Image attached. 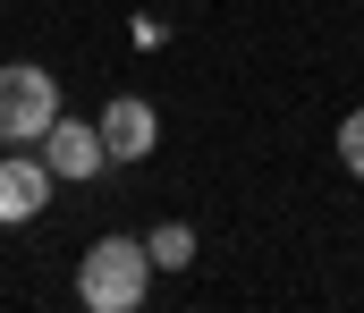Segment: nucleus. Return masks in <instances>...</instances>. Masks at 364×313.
Instances as JSON below:
<instances>
[{
    "mask_svg": "<svg viewBox=\"0 0 364 313\" xmlns=\"http://www.w3.org/2000/svg\"><path fill=\"white\" fill-rule=\"evenodd\" d=\"M51 187H60V170H51L43 153H26V144H9V161H0V220L17 229V220H34V212H51Z\"/></svg>",
    "mask_w": 364,
    "mask_h": 313,
    "instance_id": "3",
    "label": "nucleus"
},
{
    "mask_svg": "<svg viewBox=\"0 0 364 313\" xmlns=\"http://www.w3.org/2000/svg\"><path fill=\"white\" fill-rule=\"evenodd\" d=\"M144 246H153V263H161V271H186V263H195V229H186V220H161Z\"/></svg>",
    "mask_w": 364,
    "mask_h": 313,
    "instance_id": "6",
    "label": "nucleus"
},
{
    "mask_svg": "<svg viewBox=\"0 0 364 313\" xmlns=\"http://www.w3.org/2000/svg\"><path fill=\"white\" fill-rule=\"evenodd\" d=\"M144 280H153V246H136V237H93L77 263V297L93 313H136Z\"/></svg>",
    "mask_w": 364,
    "mask_h": 313,
    "instance_id": "1",
    "label": "nucleus"
},
{
    "mask_svg": "<svg viewBox=\"0 0 364 313\" xmlns=\"http://www.w3.org/2000/svg\"><path fill=\"white\" fill-rule=\"evenodd\" d=\"M43 161L60 170V187H85L93 170L110 161V144H102V119H60V127L43 136Z\"/></svg>",
    "mask_w": 364,
    "mask_h": 313,
    "instance_id": "4",
    "label": "nucleus"
},
{
    "mask_svg": "<svg viewBox=\"0 0 364 313\" xmlns=\"http://www.w3.org/2000/svg\"><path fill=\"white\" fill-rule=\"evenodd\" d=\"M102 144H110V161H144V153L161 144V110L144 102V94L102 102Z\"/></svg>",
    "mask_w": 364,
    "mask_h": 313,
    "instance_id": "5",
    "label": "nucleus"
},
{
    "mask_svg": "<svg viewBox=\"0 0 364 313\" xmlns=\"http://www.w3.org/2000/svg\"><path fill=\"white\" fill-rule=\"evenodd\" d=\"M339 161L364 178V110H348V119H339Z\"/></svg>",
    "mask_w": 364,
    "mask_h": 313,
    "instance_id": "7",
    "label": "nucleus"
},
{
    "mask_svg": "<svg viewBox=\"0 0 364 313\" xmlns=\"http://www.w3.org/2000/svg\"><path fill=\"white\" fill-rule=\"evenodd\" d=\"M51 127H60V85H51V68L0 60V144H43Z\"/></svg>",
    "mask_w": 364,
    "mask_h": 313,
    "instance_id": "2",
    "label": "nucleus"
}]
</instances>
